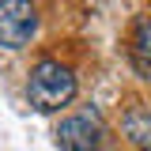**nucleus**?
<instances>
[{"mask_svg":"<svg viewBox=\"0 0 151 151\" xmlns=\"http://www.w3.org/2000/svg\"><path fill=\"white\" fill-rule=\"evenodd\" d=\"M129 57H132V68L151 79V19H140L132 27V38H129Z\"/></svg>","mask_w":151,"mask_h":151,"instance_id":"4","label":"nucleus"},{"mask_svg":"<svg viewBox=\"0 0 151 151\" xmlns=\"http://www.w3.org/2000/svg\"><path fill=\"white\" fill-rule=\"evenodd\" d=\"M27 94H30L34 110L53 113L76 98V76L60 60H38L30 68V79H27Z\"/></svg>","mask_w":151,"mask_h":151,"instance_id":"1","label":"nucleus"},{"mask_svg":"<svg viewBox=\"0 0 151 151\" xmlns=\"http://www.w3.org/2000/svg\"><path fill=\"white\" fill-rule=\"evenodd\" d=\"M38 30V8L30 0H0V45L23 49Z\"/></svg>","mask_w":151,"mask_h":151,"instance_id":"3","label":"nucleus"},{"mask_svg":"<svg viewBox=\"0 0 151 151\" xmlns=\"http://www.w3.org/2000/svg\"><path fill=\"white\" fill-rule=\"evenodd\" d=\"M125 136L136 147H151V110H132L125 117Z\"/></svg>","mask_w":151,"mask_h":151,"instance_id":"5","label":"nucleus"},{"mask_svg":"<svg viewBox=\"0 0 151 151\" xmlns=\"http://www.w3.org/2000/svg\"><path fill=\"white\" fill-rule=\"evenodd\" d=\"M57 144L64 151H106V125L94 110L72 113L60 121L57 129Z\"/></svg>","mask_w":151,"mask_h":151,"instance_id":"2","label":"nucleus"}]
</instances>
